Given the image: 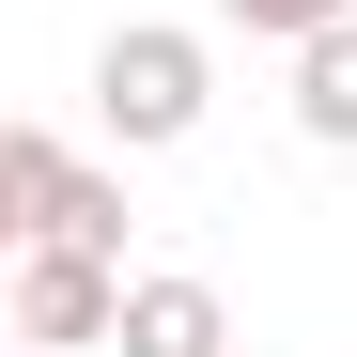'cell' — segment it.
<instances>
[{"label":"cell","instance_id":"obj_1","mask_svg":"<svg viewBox=\"0 0 357 357\" xmlns=\"http://www.w3.org/2000/svg\"><path fill=\"white\" fill-rule=\"evenodd\" d=\"M93 109H109L125 155H171V140L218 109V47H202L187 16H125V31L93 47Z\"/></svg>","mask_w":357,"mask_h":357},{"label":"cell","instance_id":"obj_2","mask_svg":"<svg viewBox=\"0 0 357 357\" xmlns=\"http://www.w3.org/2000/svg\"><path fill=\"white\" fill-rule=\"evenodd\" d=\"M109 326H125V264L78 249V233H31V249H16V342L109 357Z\"/></svg>","mask_w":357,"mask_h":357},{"label":"cell","instance_id":"obj_3","mask_svg":"<svg viewBox=\"0 0 357 357\" xmlns=\"http://www.w3.org/2000/svg\"><path fill=\"white\" fill-rule=\"evenodd\" d=\"M109 357H233V311H218V280H125V326H109Z\"/></svg>","mask_w":357,"mask_h":357},{"label":"cell","instance_id":"obj_4","mask_svg":"<svg viewBox=\"0 0 357 357\" xmlns=\"http://www.w3.org/2000/svg\"><path fill=\"white\" fill-rule=\"evenodd\" d=\"M63 187H78V155L47 140V125L0 140V233H16V249H31V233H63Z\"/></svg>","mask_w":357,"mask_h":357},{"label":"cell","instance_id":"obj_5","mask_svg":"<svg viewBox=\"0 0 357 357\" xmlns=\"http://www.w3.org/2000/svg\"><path fill=\"white\" fill-rule=\"evenodd\" d=\"M295 125H311L326 155H357V16L295 47Z\"/></svg>","mask_w":357,"mask_h":357},{"label":"cell","instance_id":"obj_6","mask_svg":"<svg viewBox=\"0 0 357 357\" xmlns=\"http://www.w3.org/2000/svg\"><path fill=\"white\" fill-rule=\"evenodd\" d=\"M218 16L249 31V47H311V31H342V16H357V0H218Z\"/></svg>","mask_w":357,"mask_h":357},{"label":"cell","instance_id":"obj_7","mask_svg":"<svg viewBox=\"0 0 357 357\" xmlns=\"http://www.w3.org/2000/svg\"><path fill=\"white\" fill-rule=\"evenodd\" d=\"M63 233H78V249H109V264H125V187H109V171H78V187H63Z\"/></svg>","mask_w":357,"mask_h":357},{"label":"cell","instance_id":"obj_8","mask_svg":"<svg viewBox=\"0 0 357 357\" xmlns=\"http://www.w3.org/2000/svg\"><path fill=\"white\" fill-rule=\"evenodd\" d=\"M16 357H63V342H16Z\"/></svg>","mask_w":357,"mask_h":357}]
</instances>
